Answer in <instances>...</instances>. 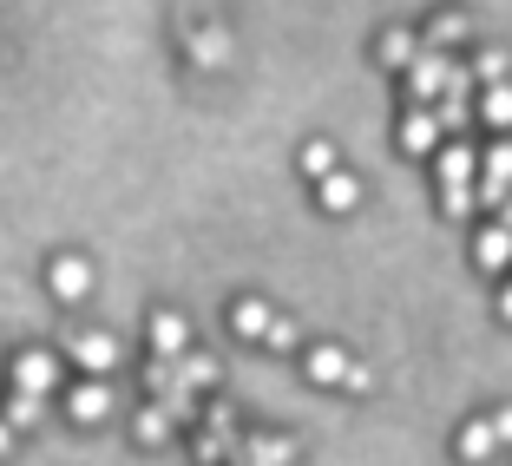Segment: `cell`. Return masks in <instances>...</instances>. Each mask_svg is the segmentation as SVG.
<instances>
[{"label": "cell", "mask_w": 512, "mask_h": 466, "mask_svg": "<svg viewBox=\"0 0 512 466\" xmlns=\"http://www.w3.org/2000/svg\"><path fill=\"white\" fill-rule=\"evenodd\" d=\"M14 388H20V394H53V388H60V355L27 348V355L14 361Z\"/></svg>", "instance_id": "cell-1"}, {"label": "cell", "mask_w": 512, "mask_h": 466, "mask_svg": "<svg viewBox=\"0 0 512 466\" xmlns=\"http://www.w3.org/2000/svg\"><path fill=\"white\" fill-rule=\"evenodd\" d=\"M453 86V66H447V53H434V46H427L421 60L407 66V92H414V99H434V92H447Z\"/></svg>", "instance_id": "cell-2"}, {"label": "cell", "mask_w": 512, "mask_h": 466, "mask_svg": "<svg viewBox=\"0 0 512 466\" xmlns=\"http://www.w3.org/2000/svg\"><path fill=\"white\" fill-rule=\"evenodd\" d=\"M46 289H53L60 302H79V296L92 289V263H86V256H53V270H46Z\"/></svg>", "instance_id": "cell-3"}, {"label": "cell", "mask_w": 512, "mask_h": 466, "mask_svg": "<svg viewBox=\"0 0 512 466\" xmlns=\"http://www.w3.org/2000/svg\"><path fill=\"white\" fill-rule=\"evenodd\" d=\"M506 191H512V138L480 158V197L486 204H506Z\"/></svg>", "instance_id": "cell-4"}, {"label": "cell", "mask_w": 512, "mask_h": 466, "mask_svg": "<svg viewBox=\"0 0 512 466\" xmlns=\"http://www.w3.org/2000/svg\"><path fill=\"white\" fill-rule=\"evenodd\" d=\"M184 348H191V329H184V316L158 309V316H151V355H158V361H178Z\"/></svg>", "instance_id": "cell-5"}, {"label": "cell", "mask_w": 512, "mask_h": 466, "mask_svg": "<svg viewBox=\"0 0 512 466\" xmlns=\"http://www.w3.org/2000/svg\"><path fill=\"white\" fill-rule=\"evenodd\" d=\"M73 361L86 368L92 381H99L106 368H119V342H112V335H79V342H73Z\"/></svg>", "instance_id": "cell-6"}, {"label": "cell", "mask_w": 512, "mask_h": 466, "mask_svg": "<svg viewBox=\"0 0 512 466\" xmlns=\"http://www.w3.org/2000/svg\"><path fill=\"white\" fill-rule=\"evenodd\" d=\"M230 329H237L243 342H263V335L276 329V316H270V302H256V296H243L237 309H230Z\"/></svg>", "instance_id": "cell-7"}, {"label": "cell", "mask_w": 512, "mask_h": 466, "mask_svg": "<svg viewBox=\"0 0 512 466\" xmlns=\"http://www.w3.org/2000/svg\"><path fill=\"white\" fill-rule=\"evenodd\" d=\"M453 447H460V460H467V466H486L499 453V434H493V421H467Z\"/></svg>", "instance_id": "cell-8"}, {"label": "cell", "mask_w": 512, "mask_h": 466, "mask_svg": "<svg viewBox=\"0 0 512 466\" xmlns=\"http://www.w3.org/2000/svg\"><path fill=\"white\" fill-rule=\"evenodd\" d=\"M355 375V361L342 355L335 342H322V348H309V381H322V388H335V381H348Z\"/></svg>", "instance_id": "cell-9"}, {"label": "cell", "mask_w": 512, "mask_h": 466, "mask_svg": "<svg viewBox=\"0 0 512 466\" xmlns=\"http://www.w3.org/2000/svg\"><path fill=\"white\" fill-rule=\"evenodd\" d=\"M440 132H447V125H440V112H421V106H414V112L401 119V145H407V151H434Z\"/></svg>", "instance_id": "cell-10"}, {"label": "cell", "mask_w": 512, "mask_h": 466, "mask_svg": "<svg viewBox=\"0 0 512 466\" xmlns=\"http://www.w3.org/2000/svg\"><path fill=\"white\" fill-rule=\"evenodd\" d=\"M316 197H322V211H355V204H362V178H348V171H329V178L316 184Z\"/></svg>", "instance_id": "cell-11"}, {"label": "cell", "mask_w": 512, "mask_h": 466, "mask_svg": "<svg viewBox=\"0 0 512 466\" xmlns=\"http://www.w3.org/2000/svg\"><path fill=\"white\" fill-rule=\"evenodd\" d=\"M473 171H480V158H473L467 145H447V151H440V184H447V191H467Z\"/></svg>", "instance_id": "cell-12"}, {"label": "cell", "mask_w": 512, "mask_h": 466, "mask_svg": "<svg viewBox=\"0 0 512 466\" xmlns=\"http://www.w3.org/2000/svg\"><path fill=\"white\" fill-rule=\"evenodd\" d=\"M66 407H73V421H106V414H112V394H106V381H86V388L66 394Z\"/></svg>", "instance_id": "cell-13"}, {"label": "cell", "mask_w": 512, "mask_h": 466, "mask_svg": "<svg viewBox=\"0 0 512 466\" xmlns=\"http://www.w3.org/2000/svg\"><path fill=\"white\" fill-rule=\"evenodd\" d=\"M473 256H480V270H506L512 263V230H480V243H473Z\"/></svg>", "instance_id": "cell-14"}, {"label": "cell", "mask_w": 512, "mask_h": 466, "mask_svg": "<svg viewBox=\"0 0 512 466\" xmlns=\"http://www.w3.org/2000/svg\"><path fill=\"white\" fill-rule=\"evenodd\" d=\"M421 53H427V46L414 40V33H401V27H388V33H381V66H414Z\"/></svg>", "instance_id": "cell-15"}, {"label": "cell", "mask_w": 512, "mask_h": 466, "mask_svg": "<svg viewBox=\"0 0 512 466\" xmlns=\"http://www.w3.org/2000/svg\"><path fill=\"white\" fill-rule=\"evenodd\" d=\"M191 60H197V66H224V60H230V33H224V27H204V33L191 40Z\"/></svg>", "instance_id": "cell-16"}, {"label": "cell", "mask_w": 512, "mask_h": 466, "mask_svg": "<svg viewBox=\"0 0 512 466\" xmlns=\"http://www.w3.org/2000/svg\"><path fill=\"white\" fill-rule=\"evenodd\" d=\"M40 414H46V394H7V427H14V434H20V427H40Z\"/></svg>", "instance_id": "cell-17"}, {"label": "cell", "mask_w": 512, "mask_h": 466, "mask_svg": "<svg viewBox=\"0 0 512 466\" xmlns=\"http://www.w3.org/2000/svg\"><path fill=\"white\" fill-rule=\"evenodd\" d=\"M480 119H486V125H499V132H512V86H486Z\"/></svg>", "instance_id": "cell-18"}, {"label": "cell", "mask_w": 512, "mask_h": 466, "mask_svg": "<svg viewBox=\"0 0 512 466\" xmlns=\"http://www.w3.org/2000/svg\"><path fill=\"white\" fill-rule=\"evenodd\" d=\"M302 171H309V178H329V171H342V165H335V145H329V138H309V145H302Z\"/></svg>", "instance_id": "cell-19"}, {"label": "cell", "mask_w": 512, "mask_h": 466, "mask_svg": "<svg viewBox=\"0 0 512 466\" xmlns=\"http://www.w3.org/2000/svg\"><path fill=\"white\" fill-rule=\"evenodd\" d=\"M165 434H171V421H165V401H151L145 414H138V440H145V447H158Z\"/></svg>", "instance_id": "cell-20"}, {"label": "cell", "mask_w": 512, "mask_h": 466, "mask_svg": "<svg viewBox=\"0 0 512 466\" xmlns=\"http://www.w3.org/2000/svg\"><path fill=\"white\" fill-rule=\"evenodd\" d=\"M453 40H467V14H440L434 33H427V46H434V53H440V46H453Z\"/></svg>", "instance_id": "cell-21"}, {"label": "cell", "mask_w": 512, "mask_h": 466, "mask_svg": "<svg viewBox=\"0 0 512 466\" xmlns=\"http://www.w3.org/2000/svg\"><path fill=\"white\" fill-rule=\"evenodd\" d=\"M250 466H289V440H250Z\"/></svg>", "instance_id": "cell-22"}, {"label": "cell", "mask_w": 512, "mask_h": 466, "mask_svg": "<svg viewBox=\"0 0 512 466\" xmlns=\"http://www.w3.org/2000/svg\"><path fill=\"white\" fill-rule=\"evenodd\" d=\"M473 79H486V86H506V53H480V60H473Z\"/></svg>", "instance_id": "cell-23"}, {"label": "cell", "mask_w": 512, "mask_h": 466, "mask_svg": "<svg viewBox=\"0 0 512 466\" xmlns=\"http://www.w3.org/2000/svg\"><path fill=\"white\" fill-rule=\"evenodd\" d=\"M178 375H184V381H197V388H211V381H217V368H211L204 355H184V361H178Z\"/></svg>", "instance_id": "cell-24"}, {"label": "cell", "mask_w": 512, "mask_h": 466, "mask_svg": "<svg viewBox=\"0 0 512 466\" xmlns=\"http://www.w3.org/2000/svg\"><path fill=\"white\" fill-rule=\"evenodd\" d=\"M263 348H296V322H283V316H276V329L263 335Z\"/></svg>", "instance_id": "cell-25"}, {"label": "cell", "mask_w": 512, "mask_h": 466, "mask_svg": "<svg viewBox=\"0 0 512 466\" xmlns=\"http://www.w3.org/2000/svg\"><path fill=\"white\" fill-rule=\"evenodd\" d=\"M493 434H499V447H512V407H499V414H493Z\"/></svg>", "instance_id": "cell-26"}, {"label": "cell", "mask_w": 512, "mask_h": 466, "mask_svg": "<svg viewBox=\"0 0 512 466\" xmlns=\"http://www.w3.org/2000/svg\"><path fill=\"white\" fill-rule=\"evenodd\" d=\"M499 316H506V322H512V283H506V289H499Z\"/></svg>", "instance_id": "cell-27"}, {"label": "cell", "mask_w": 512, "mask_h": 466, "mask_svg": "<svg viewBox=\"0 0 512 466\" xmlns=\"http://www.w3.org/2000/svg\"><path fill=\"white\" fill-rule=\"evenodd\" d=\"M7 440H14V427H7V421H0V453H7Z\"/></svg>", "instance_id": "cell-28"}, {"label": "cell", "mask_w": 512, "mask_h": 466, "mask_svg": "<svg viewBox=\"0 0 512 466\" xmlns=\"http://www.w3.org/2000/svg\"><path fill=\"white\" fill-rule=\"evenodd\" d=\"M499 224H506V230H512V197H506V217H499Z\"/></svg>", "instance_id": "cell-29"}]
</instances>
